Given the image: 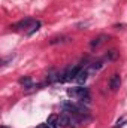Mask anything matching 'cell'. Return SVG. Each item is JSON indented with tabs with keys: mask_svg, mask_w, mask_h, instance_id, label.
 <instances>
[{
	"mask_svg": "<svg viewBox=\"0 0 127 128\" xmlns=\"http://www.w3.org/2000/svg\"><path fill=\"white\" fill-rule=\"evenodd\" d=\"M67 96L72 97V98H78L81 100L82 103H88L90 101V94H88V90L87 88H82V86H75V88H69L67 90Z\"/></svg>",
	"mask_w": 127,
	"mask_h": 128,
	"instance_id": "obj_1",
	"label": "cell"
},
{
	"mask_svg": "<svg viewBox=\"0 0 127 128\" xmlns=\"http://www.w3.org/2000/svg\"><path fill=\"white\" fill-rule=\"evenodd\" d=\"M34 22L32 18H26V20H23V21H20V22H17L14 27H11V28H14V30H23V28H30L32 27V24Z\"/></svg>",
	"mask_w": 127,
	"mask_h": 128,
	"instance_id": "obj_3",
	"label": "cell"
},
{
	"mask_svg": "<svg viewBox=\"0 0 127 128\" xmlns=\"http://www.w3.org/2000/svg\"><path fill=\"white\" fill-rule=\"evenodd\" d=\"M20 85L21 86H24V88H32L33 86V80H32V78L30 76H24V78H21L20 79Z\"/></svg>",
	"mask_w": 127,
	"mask_h": 128,
	"instance_id": "obj_7",
	"label": "cell"
},
{
	"mask_svg": "<svg viewBox=\"0 0 127 128\" xmlns=\"http://www.w3.org/2000/svg\"><path fill=\"white\" fill-rule=\"evenodd\" d=\"M106 58H108V60H117V58H118V52H117V49L109 51L108 55H106Z\"/></svg>",
	"mask_w": 127,
	"mask_h": 128,
	"instance_id": "obj_10",
	"label": "cell"
},
{
	"mask_svg": "<svg viewBox=\"0 0 127 128\" xmlns=\"http://www.w3.org/2000/svg\"><path fill=\"white\" fill-rule=\"evenodd\" d=\"M106 39H108V36H106V34H100V36L94 37V39L90 42V46H91V48H97V46H99V45H102Z\"/></svg>",
	"mask_w": 127,
	"mask_h": 128,
	"instance_id": "obj_6",
	"label": "cell"
},
{
	"mask_svg": "<svg viewBox=\"0 0 127 128\" xmlns=\"http://www.w3.org/2000/svg\"><path fill=\"white\" fill-rule=\"evenodd\" d=\"M46 124L51 128H60V125H58V116H55V115H51V116L48 118Z\"/></svg>",
	"mask_w": 127,
	"mask_h": 128,
	"instance_id": "obj_8",
	"label": "cell"
},
{
	"mask_svg": "<svg viewBox=\"0 0 127 128\" xmlns=\"http://www.w3.org/2000/svg\"><path fill=\"white\" fill-rule=\"evenodd\" d=\"M64 39H67V37H54V39H51V45H55V43H58V42H63Z\"/></svg>",
	"mask_w": 127,
	"mask_h": 128,
	"instance_id": "obj_11",
	"label": "cell"
},
{
	"mask_svg": "<svg viewBox=\"0 0 127 128\" xmlns=\"http://www.w3.org/2000/svg\"><path fill=\"white\" fill-rule=\"evenodd\" d=\"M39 28H40V21H34V22L32 24V27H30V30L27 32V34L30 36V34H33L34 32H37Z\"/></svg>",
	"mask_w": 127,
	"mask_h": 128,
	"instance_id": "obj_9",
	"label": "cell"
},
{
	"mask_svg": "<svg viewBox=\"0 0 127 128\" xmlns=\"http://www.w3.org/2000/svg\"><path fill=\"white\" fill-rule=\"evenodd\" d=\"M88 74H90V73H88V70H87V68H82V70H81V72L78 73V76H76L75 82H76V84H79V85H82V84H84V82L87 80Z\"/></svg>",
	"mask_w": 127,
	"mask_h": 128,
	"instance_id": "obj_5",
	"label": "cell"
},
{
	"mask_svg": "<svg viewBox=\"0 0 127 128\" xmlns=\"http://www.w3.org/2000/svg\"><path fill=\"white\" fill-rule=\"evenodd\" d=\"M108 85H109L111 91H118V88L121 86V76H120L118 73H114V74L111 76V79H109Z\"/></svg>",
	"mask_w": 127,
	"mask_h": 128,
	"instance_id": "obj_2",
	"label": "cell"
},
{
	"mask_svg": "<svg viewBox=\"0 0 127 128\" xmlns=\"http://www.w3.org/2000/svg\"><path fill=\"white\" fill-rule=\"evenodd\" d=\"M58 125H60V128L70 127V116H69L67 113H61V115L58 116Z\"/></svg>",
	"mask_w": 127,
	"mask_h": 128,
	"instance_id": "obj_4",
	"label": "cell"
}]
</instances>
